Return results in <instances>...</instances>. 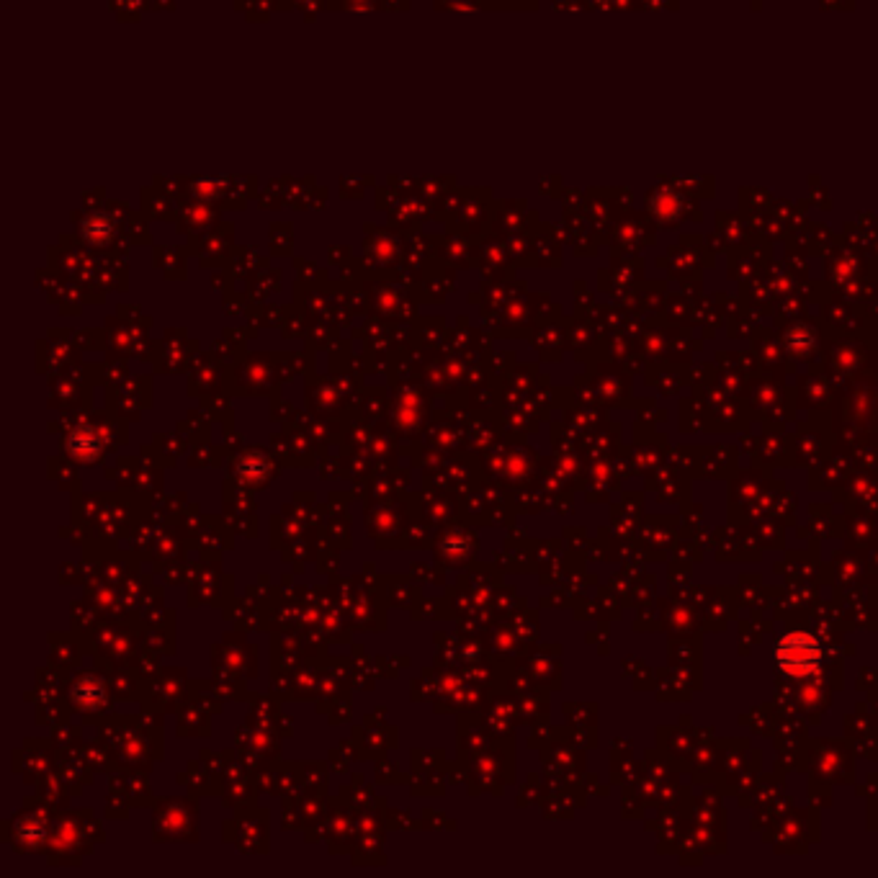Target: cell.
<instances>
[{"label":"cell","mask_w":878,"mask_h":878,"mask_svg":"<svg viewBox=\"0 0 878 878\" xmlns=\"http://www.w3.org/2000/svg\"><path fill=\"white\" fill-rule=\"evenodd\" d=\"M776 662L783 673L791 678H812L822 667V647L812 634L806 631H791L778 642Z\"/></svg>","instance_id":"1"}]
</instances>
